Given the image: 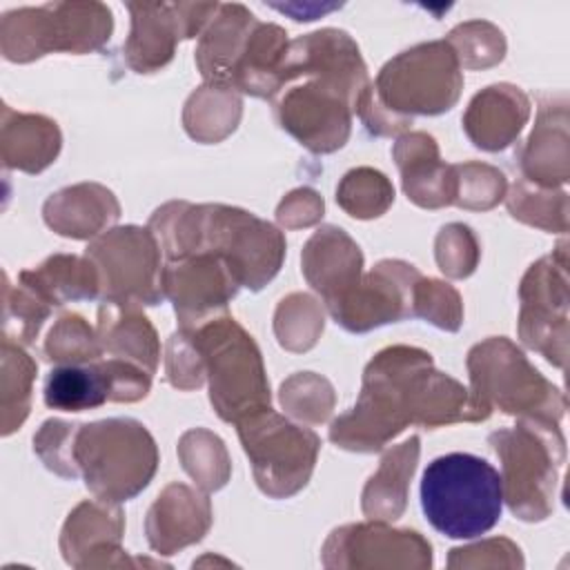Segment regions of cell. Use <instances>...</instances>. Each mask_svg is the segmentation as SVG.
<instances>
[{
	"mask_svg": "<svg viewBox=\"0 0 570 570\" xmlns=\"http://www.w3.org/2000/svg\"><path fill=\"white\" fill-rule=\"evenodd\" d=\"M87 258L105 267L111 303L131 298L154 305L160 298V289H156V245L147 229H111L87 249Z\"/></svg>",
	"mask_w": 570,
	"mask_h": 570,
	"instance_id": "cell-10",
	"label": "cell"
},
{
	"mask_svg": "<svg viewBox=\"0 0 570 570\" xmlns=\"http://www.w3.org/2000/svg\"><path fill=\"white\" fill-rule=\"evenodd\" d=\"M499 472L481 456L452 452L436 456L421 479V508L434 530L450 539H474L501 517Z\"/></svg>",
	"mask_w": 570,
	"mask_h": 570,
	"instance_id": "cell-2",
	"label": "cell"
},
{
	"mask_svg": "<svg viewBox=\"0 0 570 570\" xmlns=\"http://www.w3.org/2000/svg\"><path fill=\"white\" fill-rule=\"evenodd\" d=\"M476 396L490 407L497 403L508 414H530L532 421L557 425L566 401L525 356L505 338L479 343L468 358Z\"/></svg>",
	"mask_w": 570,
	"mask_h": 570,
	"instance_id": "cell-6",
	"label": "cell"
},
{
	"mask_svg": "<svg viewBox=\"0 0 570 570\" xmlns=\"http://www.w3.org/2000/svg\"><path fill=\"white\" fill-rule=\"evenodd\" d=\"M394 154L403 171V187L412 200L423 207H439L454 200L452 167L439 165L436 145L430 136H405L399 140Z\"/></svg>",
	"mask_w": 570,
	"mask_h": 570,
	"instance_id": "cell-15",
	"label": "cell"
},
{
	"mask_svg": "<svg viewBox=\"0 0 570 570\" xmlns=\"http://www.w3.org/2000/svg\"><path fill=\"white\" fill-rule=\"evenodd\" d=\"M209 501L187 485H169L154 503L147 519V534L154 550L171 554L176 548L200 541L209 528Z\"/></svg>",
	"mask_w": 570,
	"mask_h": 570,
	"instance_id": "cell-13",
	"label": "cell"
},
{
	"mask_svg": "<svg viewBox=\"0 0 570 570\" xmlns=\"http://www.w3.org/2000/svg\"><path fill=\"white\" fill-rule=\"evenodd\" d=\"M419 456V436H412L403 445H399L394 452H390L383 459V465L379 470L381 476H385L387 485H367L363 492V510L367 517L379 519H396L405 508V488L407 479L412 476L416 468Z\"/></svg>",
	"mask_w": 570,
	"mask_h": 570,
	"instance_id": "cell-16",
	"label": "cell"
},
{
	"mask_svg": "<svg viewBox=\"0 0 570 570\" xmlns=\"http://www.w3.org/2000/svg\"><path fill=\"white\" fill-rule=\"evenodd\" d=\"M356 194H361V196L343 205V209H347L356 218L379 216L394 198V189L390 187L385 176L381 171L365 169V167L354 169L343 178V183L336 191V198L338 196H356Z\"/></svg>",
	"mask_w": 570,
	"mask_h": 570,
	"instance_id": "cell-17",
	"label": "cell"
},
{
	"mask_svg": "<svg viewBox=\"0 0 570 570\" xmlns=\"http://www.w3.org/2000/svg\"><path fill=\"white\" fill-rule=\"evenodd\" d=\"M149 325H147V318L142 316L140 321H138V325H127V334H131V336H138L142 330H147ZM120 334H122V330H118ZM125 336V334H122ZM129 345H131V341H127ZM105 345L109 347V350H114V354L118 356L120 352H122V347H125V338H105ZM116 356H111V358H116Z\"/></svg>",
	"mask_w": 570,
	"mask_h": 570,
	"instance_id": "cell-19",
	"label": "cell"
},
{
	"mask_svg": "<svg viewBox=\"0 0 570 570\" xmlns=\"http://www.w3.org/2000/svg\"><path fill=\"white\" fill-rule=\"evenodd\" d=\"M566 258L554 263V256H548L530 267L523 278L521 298V336L530 347H537L541 334L550 341H559L566 347L568 330V289H566Z\"/></svg>",
	"mask_w": 570,
	"mask_h": 570,
	"instance_id": "cell-12",
	"label": "cell"
},
{
	"mask_svg": "<svg viewBox=\"0 0 570 570\" xmlns=\"http://www.w3.org/2000/svg\"><path fill=\"white\" fill-rule=\"evenodd\" d=\"M557 432L552 423L532 421L490 436L494 452L503 459V497L519 519L539 521L552 510L557 468L563 461V436L550 441Z\"/></svg>",
	"mask_w": 570,
	"mask_h": 570,
	"instance_id": "cell-5",
	"label": "cell"
},
{
	"mask_svg": "<svg viewBox=\"0 0 570 570\" xmlns=\"http://www.w3.org/2000/svg\"><path fill=\"white\" fill-rule=\"evenodd\" d=\"M149 390V372L122 358L102 363H69L49 372L45 403L53 410L80 412L111 401H136Z\"/></svg>",
	"mask_w": 570,
	"mask_h": 570,
	"instance_id": "cell-9",
	"label": "cell"
},
{
	"mask_svg": "<svg viewBox=\"0 0 570 570\" xmlns=\"http://www.w3.org/2000/svg\"><path fill=\"white\" fill-rule=\"evenodd\" d=\"M490 407L454 379L434 372L430 354L414 347L383 350L365 370L352 414L334 421L330 439L347 450H379L407 423L441 425L485 419Z\"/></svg>",
	"mask_w": 570,
	"mask_h": 570,
	"instance_id": "cell-1",
	"label": "cell"
},
{
	"mask_svg": "<svg viewBox=\"0 0 570 570\" xmlns=\"http://www.w3.org/2000/svg\"><path fill=\"white\" fill-rule=\"evenodd\" d=\"M238 434L265 494L289 497L307 483L318 452L312 430L292 425L267 407L238 421Z\"/></svg>",
	"mask_w": 570,
	"mask_h": 570,
	"instance_id": "cell-8",
	"label": "cell"
},
{
	"mask_svg": "<svg viewBox=\"0 0 570 570\" xmlns=\"http://www.w3.org/2000/svg\"><path fill=\"white\" fill-rule=\"evenodd\" d=\"M69 456L82 468L85 483L105 501L138 494L156 470V445L134 419H107L78 425Z\"/></svg>",
	"mask_w": 570,
	"mask_h": 570,
	"instance_id": "cell-3",
	"label": "cell"
},
{
	"mask_svg": "<svg viewBox=\"0 0 570 570\" xmlns=\"http://www.w3.org/2000/svg\"><path fill=\"white\" fill-rule=\"evenodd\" d=\"M465 232V225H459V236H452L450 234V227H443L441 229V236H439V243H445L448 247L452 249H459V243H461V236ZM436 258H439V265L443 272L452 274V276H468L474 267H470L459 252H436Z\"/></svg>",
	"mask_w": 570,
	"mask_h": 570,
	"instance_id": "cell-18",
	"label": "cell"
},
{
	"mask_svg": "<svg viewBox=\"0 0 570 570\" xmlns=\"http://www.w3.org/2000/svg\"><path fill=\"white\" fill-rule=\"evenodd\" d=\"M459 58L448 42H428L390 60L379 78V98L392 111L441 114L461 91Z\"/></svg>",
	"mask_w": 570,
	"mask_h": 570,
	"instance_id": "cell-7",
	"label": "cell"
},
{
	"mask_svg": "<svg viewBox=\"0 0 570 570\" xmlns=\"http://www.w3.org/2000/svg\"><path fill=\"white\" fill-rule=\"evenodd\" d=\"M212 381V403L225 421H243L269 407L261 354L234 318H212L191 336Z\"/></svg>",
	"mask_w": 570,
	"mask_h": 570,
	"instance_id": "cell-4",
	"label": "cell"
},
{
	"mask_svg": "<svg viewBox=\"0 0 570 570\" xmlns=\"http://www.w3.org/2000/svg\"><path fill=\"white\" fill-rule=\"evenodd\" d=\"M528 98L512 85H492L470 102L465 131L476 147L497 151L508 147L528 118Z\"/></svg>",
	"mask_w": 570,
	"mask_h": 570,
	"instance_id": "cell-14",
	"label": "cell"
},
{
	"mask_svg": "<svg viewBox=\"0 0 570 570\" xmlns=\"http://www.w3.org/2000/svg\"><path fill=\"white\" fill-rule=\"evenodd\" d=\"M165 292L174 301L183 330L189 323L196 327L214 307H223L240 285L232 269L218 256H198L194 261H178L167 265Z\"/></svg>",
	"mask_w": 570,
	"mask_h": 570,
	"instance_id": "cell-11",
	"label": "cell"
}]
</instances>
